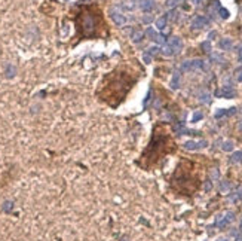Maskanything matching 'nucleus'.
<instances>
[{"mask_svg":"<svg viewBox=\"0 0 242 241\" xmlns=\"http://www.w3.org/2000/svg\"><path fill=\"white\" fill-rule=\"evenodd\" d=\"M175 150V142L168 133V127L165 124H158L153 130V137L150 140V145L144 150L140 165H143L146 170L156 165L165 155Z\"/></svg>","mask_w":242,"mask_h":241,"instance_id":"obj_1","label":"nucleus"},{"mask_svg":"<svg viewBox=\"0 0 242 241\" xmlns=\"http://www.w3.org/2000/svg\"><path fill=\"white\" fill-rule=\"evenodd\" d=\"M134 82H135V77H132L129 73L114 70L101 83L100 98L104 100L111 107H116L124 101V98L132 88Z\"/></svg>","mask_w":242,"mask_h":241,"instance_id":"obj_2","label":"nucleus"},{"mask_svg":"<svg viewBox=\"0 0 242 241\" xmlns=\"http://www.w3.org/2000/svg\"><path fill=\"white\" fill-rule=\"evenodd\" d=\"M199 176L195 173V164L190 161L183 159L172 176V186L175 191L184 195H192L199 188Z\"/></svg>","mask_w":242,"mask_h":241,"instance_id":"obj_3","label":"nucleus"},{"mask_svg":"<svg viewBox=\"0 0 242 241\" xmlns=\"http://www.w3.org/2000/svg\"><path fill=\"white\" fill-rule=\"evenodd\" d=\"M85 11H86V14L80 15V26H79L80 27V34L86 36V37L97 36L98 28L102 24V20H101V17L98 14H94L91 11V8H86Z\"/></svg>","mask_w":242,"mask_h":241,"instance_id":"obj_4","label":"nucleus"},{"mask_svg":"<svg viewBox=\"0 0 242 241\" xmlns=\"http://www.w3.org/2000/svg\"><path fill=\"white\" fill-rule=\"evenodd\" d=\"M111 17H113V20H114V23H116L117 26H124V24L126 23V18H125L122 14H119V12H113Z\"/></svg>","mask_w":242,"mask_h":241,"instance_id":"obj_5","label":"nucleus"},{"mask_svg":"<svg viewBox=\"0 0 242 241\" xmlns=\"http://www.w3.org/2000/svg\"><path fill=\"white\" fill-rule=\"evenodd\" d=\"M146 2H147V3H143L141 6H143V9H146V11H149V9H150V8L153 6V3H152V0H146Z\"/></svg>","mask_w":242,"mask_h":241,"instance_id":"obj_6","label":"nucleus"},{"mask_svg":"<svg viewBox=\"0 0 242 241\" xmlns=\"http://www.w3.org/2000/svg\"><path fill=\"white\" fill-rule=\"evenodd\" d=\"M164 24H165V20H159V21H158V27H159V28H162Z\"/></svg>","mask_w":242,"mask_h":241,"instance_id":"obj_7","label":"nucleus"},{"mask_svg":"<svg viewBox=\"0 0 242 241\" xmlns=\"http://www.w3.org/2000/svg\"><path fill=\"white\" fill-rule=\"evenodd\" d=\"M199 118H202V113H196V115L193 116V120H198Z\"/></svg>","mask_w":242,"mask_h":241,"instance_id":"obj_8","label":"nucleus"}]
</instances>
